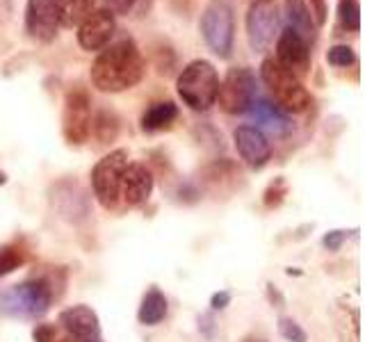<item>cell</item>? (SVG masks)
I'll use <instances>...</instances> for the list:
<instances>
[{"mask_svg": "<svg viewBox=\"0 0 365 342\" xmlns=\"http://www.w3.org/2000/svg\"><path fill=\"white\" fill-rule=\"evenodd\" d=\"M146 62L140 46L133 39H121L106 46L89 68V80L103 94H121L144 80Z\"/></svg>", "mask_w": 365, "mask_h": 342, "instance_id": "obj_1", "label": "cell"}, {"mask_svg": "<svg viewBox=\"0 0 365 342\" xmlns=\"http://www.w3.org/2000/svg\"><path fill=\"white\" fill-rule=\"evenodd\" d=\"M53 299L55 290L48 279H28L0 290V315L14 319H37L48 313Z\"/></svg>", "mask_w": 365, "mask_h": 342, "instance_id": "obj_2", "label": "cell"}, {"mask_svg": "<svg viewBox=\"0 0 365 342\" xmlns=\"http://www.w3.org/2000/svg\"><path fill=\"white\" fill-rule=\"evenodd\" d=\"M220 73L208 60H192L176 78V91L180 100L194 112H205L215 105Z\"/></svg>", "mask_w": 365, "mask_h": 342, "instance_id": "obj_3", "label": "cell"}, {"mask_svg": "<svg viewBox=\"0 0 365 342\" xmlns=\"http://www.w3.org/2000/svg\"><path fill=\"white\" fill-rule=\"evenodd\" d=\"M260 80L272 91L279 108L292 114H302L311 108V94L292 71L281 66L274 57H265L260 64Z\"/></svg>", "mask_w": 365, "mask_h": 342, "instance_id": "obj_4", "label": "cell"}, {"mask_svg": "<svg viewBox=\"0 0 365 342\" xmlns=\"http://www.w3.org/2000/svg\"><path fill=\"white\" fill-rule=\"evenodd\" d=\"M199 32L217 57H222V60L231 57L235 43V14L231 3L228 0H210L201 11Z\"/></svg>", "mask_w": 365, "mask_h": 342, "instance_id": "obj_5", "label": "cell"}, {"mask_svg": "<svg viewBox=\"0 0 365 342\" xmlns=\"http://www.w3.org/2000/svg\"><path fill=\"white\" fill-rule=\"evenodd\" d=\"M128 167V151L117 148L103 155L91 169V190L103 208H114L121 199V178Z\"/></svg>", "mask_w": 365, "mask_h": 342, "instance_id": "obj_6", "label": "cell"}, {"mask_svg": "<svg viewBox=\"0 0 365 342\" xmlns=\"http://www.w3.org/2000/svg\"><path fill=\"white\" fill-rule=\"evenodd\" d=\"M247 41L254 53H265L279 37L281 16L277 0H251L247 9Z\"/></svg>", "mask_w": 365, "mask_h": 342, "instance_id": "obj_7", "label": "cell"}, {"mask_svg": "<svg viewBox=\"0 0 365 342\" xmlns=\"http://www.w3.org/2000/svg\"><path fill=\"white\" fill-rule=\"evenodd\" d=\"M256 98V73L249 66H233L220 83L217 100L226 114H245Z\"/></svg>", "mask_w": 365, "mask_h": 342, "instance_id": "obj_8", "label": "cell"}, {"mask_svg": "<svg viewBox=\"0 0 365 342\" xmlns=\"http://www.w3.org/2000/svg\"><path fill=\"white\" fill-rule=\"evenodd\" d=\"M91 100L87 89L73 87L64 96V112H62V133L68 144H85L91 137Z\"/></svg>", "mask_w": 365, "mask_h": 342, "instance_id": "obj_9", "label": "cell"}, {"mask_svg": "<svg viewBox=\"0 0 365 342\" xmlns=\"http://www.w3.org/2000/svg\"><path fill=\"white\" fill-rule=\"evenodd\" d=\"M62 26V0H28L26 32L41 43H51Z\"/></svg>", "mask_w": 365, "mask_h": 342, "instance_id": "obj_10", "label": "cell"}, {"mask_svg": "<svg viewBox=\"0 0 365 342\" xmlns=\"http://www.w3.org/2000/svg\"><path fill=\"white\" fill-rule=\"evenodd\" d=\"M277 62L302 80L311 73V43L292 28L281 30L277 37Z\"/></svg>", "mask_w": 365, "mask_h": 342, "instance_id": "obj_11", "label": "cell"}, {"mask_svg": "<svg viewBox=\"0 0 365 342\" xmlns=\"http://www.w3.org/2000/svg\"><path fill=\"white\" fill-rule=\"evenodd\" d=\"M114 32H117V21L110 9H94L91 14L78 26V43L87 53H98L110 46Z\"/></svg>", "mask_w": 365, "mask_h": 342, "instance_id": "obj_12", "label": "cell"}, {"mask_svg": "<svg viewBox=\"0 0 365 342\" xmlns=\"http://www.w3.org/2000/svg\"><path fill=\"white\" fill-rule=\"evenodd\" d=\"M233 142L237 155L245 160V165L251 169H262L272 157V144L265 133H260L254 125H237L233 130Z\"/></svg>", "mask_w": 365, "mask_h": 342, "instance_id": "obj_13", "label": "cell"}, {"mask_svg": "<svg viewBox=\"0 0 365 342\" xmlns=\"http://www.w3.org/2000/svg\"><path fill=\"white\" fill-rule=\"evenodd\" d=\"M60 324L66 333H71L76 342H103L98 315L89 306L78 304L60 313Z\"/></svg>", "mask_w": 365, "mask_h": 342, "instance_id": "obj_14", "label": "cell"}, {"mask_svg": "<svg viewBox=\"0 0 365 342\" xmlns=\"http://www.w3.org/2000/svg\"><path fill=\"white\" fill-rule=\"evenodd\" d=\"M249 117L260 133H269L274 137H285L292 133V121L279 105H274L267 98H254L249 105Z\"/></svg>", "mask_w": 365, "mask_h": 342, "instance_id": "obj_15", "label": "cell"}, {"mask_svg": "<svg viewBox=\"0 0 365 342\" xmlns=\"http://www.w3.org/2000/svg\"><path fill=\"white\" fill-rule=\"evenodd\" d=\"M153 174L151 169L146 165H140V162H128L123 171V178H121V199L125 205H142L148 201L153 192Z\"/></svg>", "mask_w": 365, "mask_h": 342, "instance_id": "obj_16", "label": "cell"}, {"mask_svg": "<svg viewBox=\"0 0 365 342\" xmlns=\"http://www.w3.org/2000/svg\"><path fill=\"white\" fill-rule=\"evenodd\" d=\"M283 7H285V16H288V23L297 34H302V37L311 43L315 41L317 37V26L313 21V14L311 9H308L306 0H283Z\"/></svg>", "mask_w": 365, "mask_h": 342, "instance_id": "obj_17", "label": "cell"}, {"mask_svg": "<svg viewBox=\"0 0 365 342\" xmlns=\"http://www.w3.org/2000/svg\"><path fill=\"white\" fill-rule=\"evenodd\" d=\"M178 119V108L174 100H158L142 114V130L144 133H163L169 130Z\"/></svg>", "mask_w": 365, "mask_h": 342, "instance_id": "obj_18", "label": "cell"}, {"mask_svg": "<svg viewBox=\"0 0 365 342\" xmlns=\"http://www.w3.org/2000/svg\"><path fill=\"white\" fill-rule=\"evenodd\" d=\"M167 313H169V304H167L165 292L158 288H151L144 294V299L140 304L137 319H140V324H144V326H155L167 317Z\"/></svg>", "mask_w": 365, "mask_h": 342, "instance_id": "obj_19", "label": "cell"}, {"mask_svg": "<svg viewBox=\"0 0 365 342\" xmlns=\"http://www.w3.org/2000/svg\"><path fill=\"white\" fill-rule=\"evenodd\" d=\"M91 135L96 137L98 144H110V142L117 140L119 119L114 117V112L101 110L96 117H91Z\"/></svg>", "mask_w": 365, "mask_h": 342, "instance_id": "obj_20", "label": "cell"}, {"mask_svg": "<svg viewBox=\"0 0 365 342\" xmlns=\"http://www.w3.org/2000/svg\"><path fill=\"white\" fill-rule=\"evenodd\" d=\"M96 7V0H62V23L66 28L80 26Z\"/></svg>", "mask_w": 365, "mask_h": 342, "instance_id": "obj_21", "label": "cell"}, {"mask_svg": "<svg viewBox=\"0 0 365 342\" xmlns=\"http://www.w3.org/2000/svg\"><path fill=\"white\" fill-rule=\"evenodd\" d=\"M338 26L345 32L361 30V3L359 0H338Z\"/></svg>", "mask_w": 365, "mask_h": 342, "instance_id": "obj_22", "label": "cell"}, {"mask_svg": "<svg viewBox=\"0 0 365 342\" xmlns=\"http://www.w3.org/2000/svg\"><path fill=\"white\" fill-rule=\"evenodd\" d=\"M26 262V251L19 244H3L0 247V279L19 269Z\"/></svg>", "mask_w": 365, "mask_h": 342, "instance_id": "obj_23", "label": "cell"}, {"mask_svg": "<svg viewBox=\"0 0 365 342\" xmlns=\"http://www.w3.org/2000/svg\"><path fill=\"white\" fill-rule=\"evenodd\" d=\"M327 62L331 66H336V68H347L351 64H356V53H354V48L347 43H336V46H331V48H329Z\"/></svg>", "mask_w": 365, "mask_h": 342, "instance_id": "obj_24", "label": "cell"}, {"mask_svg": "<svg viewBox=\"0 0 365 342\" xmlns=\"http://www.w3.org/2000/svg\"><path fill=\"white\" fill-rule=\"evenodd\" d=\"M285 197H288V182L283 178H274L262 194V203H265V208H279Z\"/></svg>", "mask_w": 365, "mask_h": 342, "instance_id": "obj_25", "label": "cell"}, {"mask_svg": "<svg viewBox=\"0 0 365 342\" xmlns=\"http://www.w3.org/2000/svg\"><path fill=\"white\" fill-rule=\"evenodd\" d=\"M279 333L288 342H308V333L294 322L292 317H281L279 319Z\"/></svg>", "mask_w": 365, "mask_h": 342, "instance_id": "obj_26", "label": "cell"}, {"mask_svg": "<svg viewBox=\"0 0 365 342\" xmlns=\"http://www.w3.org/2000/svg\"><path fill=\"white\" fill-rule=\"evenodd\" d=\"M308 9H311L313 21L317 28H322L327 23V14H329V7H327V0H308Z\"/></svg>", "mask_w": 365, "mask_h": 342, "instance_id": "obj_27", "label": "cell"}, {"mask_svg": "<svg viewBox=\"0 0 365 342\" xmlns=\"http://www.w3.org/2000/svg\"><path fill=\"white\" fill-rule=\"evenodd\" d=\"M57 328L53 324H37L32 328V340L34 342H55Z\"/></svg>", "mask_w": 365, "mask_h": 342, "instance_id": "obj_28", "label": "cell"}, {"mask_svg": "<svg viewBox=\"0 0 365 342\" xmlns=\"http://www.w3.org/2000/svg\"><path fill=\"white\" fill-rule=\"evenodd\" d=\"M345 239H347V231H329L322 237V247L329 251H338L342 244H345Z\"/></svg>", "mask_w": 365, "mask_h": 342, "instance_id": "obj_29", "label": "cell"}, {"mask_svg": "<svg viewBox=\"0 0 365 342\" xmlns=\"http://www.w3.org/2000/svg\"><path fill=\"white\" fill-rule=\"evenodd\" d=\"M108 3V9L112 14H128V11L135 7L137 0H106Z\"/></svg>", "mask_w": 365, "mask_h": 342, "instance_id": "obj_30", "label": "cell"}, {"mask_svg": "<svg viewBox=\"0 0 365 342\" xmlns=\"http://www.w3.org/2000/svg\"><path fill=\"white\" fill-rule=\"evenodd\" d=\"M231 304V292H215L212 294V299H210V306H212V311H224V308Z\"/></svg>", "mask_w": 365, "mask_h": 342, "instance_id": "obj_31", "label": "cell"}, {"mask_svg": "<svg viewBox=\"0 0 365 342\" xmlns=\"http://www.w3.org/2000/svg\"><path fill=\"white\" fill-rule=\"evenodd\" d=\"M5 182H7V174L5 171H0V185H5Z\"/></svg>", "mask_w": 365, "mask_h": 342, "instance_id": "obj_32", "label": "cell"}, {"mask_svg": "<svg viewBox=\"0 0 365 342\" xmlns=\"http://www.w3.org/2000/svg\"><path fill=\"white\" fill-rule=\"evenodd\" d=\"M62 342H73V340H62Z\"/></svg>", "mask_w": 365, "mask_h": 342, "instance_id": "obj_33", "label": "cell"}]
</instances>
